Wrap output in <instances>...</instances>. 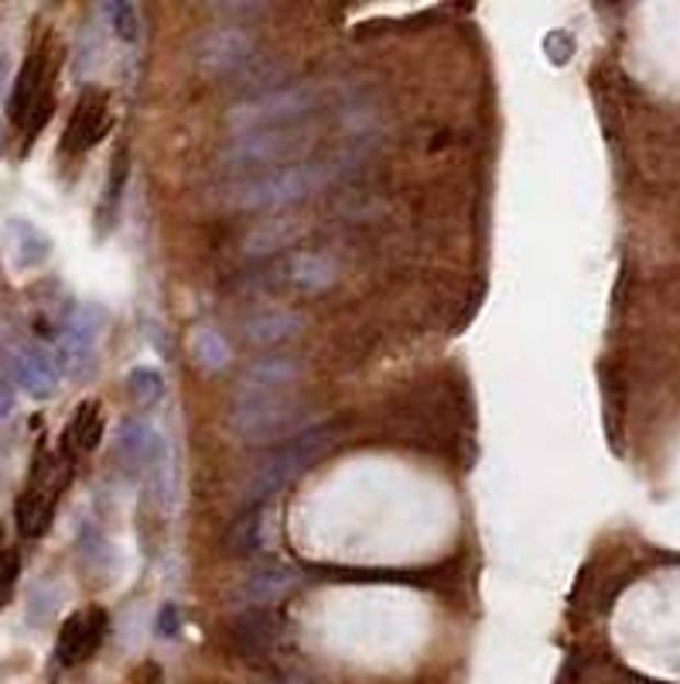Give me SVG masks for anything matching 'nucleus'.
I'll list each match as a JSON object with an SVG mask.
<instances>
[{
    "instance_id": "3",
    "label": "nucleus",
    "mask_w": 680,
    "mask_h": 684,
    "mask_svg": "<svg viewBox=\"0 0 680 684\" xmlns=\"http://www.w3.org/2000/svg\"><path fill=\"white\" fill-rule=\"evenodd\" d=\"M332 178H335V168L325 162H298V165H285V168H274L257 178L239 181L230 192V202L236 209H285L291 202L315 196Z\"/></svg>"
},
{
    "instance_id": "29",
    "label": "nucleus",
    "mask_w": 680,
    "mask_h": 684,
    "mask_svg": "<svg viewBox=\"0 0 680 684\" xmlns=\"http://www.w3.org/2000/svg\"><path fill=\"white\" fill-rule=\"evenodd\" d=\"M14 411V387L8 380H0V418H8Z\"/></svg>"
},
{
    "instance_id": "24",
    "label": "nucleus",
    "mask_w": 680,
    "mask_h": 684,
    "mask_svg": "<svg viewBox=\"0 0 680 684\" xmlns=\"http://www.w3.org/2000/svg\"><path fill=\"white\" fill-rule=\"evenodd\" d=\"M294 233V223L291 220H270L267 227H260L254 236H246V254H254V257H260V254H270L274 246H281V243H288V236Z\"/></svg>"
},
{
    "instance_id": "17",
    "label": "nucleus",
    "mask_w": 680,
    "mask_h": 684,
    "mask_svg": "<svg viewBox=\"0 0 680 684\" xmlns=\"http://www.w3.org/2000/svg\"><path fill=\"white\" fill-rule=\"evenodd\" d=\"M298 585H301V572H294V569H260V572H250L239 582L236 596L243 603L264 606V603H274V599H285L288 593H294Z\"/></svg>"
},
{
    "instance_id": "1",
    "label": "nucleus",
    "mask_w": 680,
    "mask_h": 684,
    "mask_svg": "<svg viewBox=\"0 0 680 684\" xmlns=\"http://www.w3.org/2000/svg\"><path fill=\"white\" fill-rule=\"evenodd\" d=\"M338 424H308L294 439H285L277 449H270L246 479V496L260 507L267 496L281 493L291 479L308 473L312 465L338 442Z\"/></svg>"
},
{
    "instance_id": "12",
    "label": "nucleus",
    "mask_w": 680,
    "mask_h": 684,
    "mask_svg": "<svg viewBox=\"0 0 680 684\" xmlns=\"http://www.w3.org/2000/svg\"><path fill=\"white\" fill-rule=\"evenodd\" d=\"M226 637L239 658H267L277 637H281V619L264 606H250L230 619Z\"/></svg>"
},
{
    "instance_id": "4",
    "label": "nucleus",
    "mask_w": 680,
    "mask_h": 684,
    "mask_svg": "<svg viewBox=\"0 0 680 684\" xmlns=\"http://www.w3.org/2000/svg\"><path fill=\"white\" fill-rule=\"evenodd\" d=\"M55 76H58V45L55 38L45 35L24 58L11 92V120L27 137H35L55 110Z\"/></svg>"
},
{
    "instance_id": "13",
    "label": "nucleus",
    "mask_w": 680,
    "mask_h": 684,
    "mask_svg": "<svg viewBox=\"0 0 680 684\" xmlns=\"http://www.w3.org/2000/svg\"><path fill=\"white\" fill-rule=\"evenodd\" d=\"M11 377L18 380V387L27 397H35V400H48L58 390V366L38 346H21L11 353Z\"/></svg>"
},
{
    "instance_id": "22",
    "label": "nucleus",
    "mask_w": 680,
    "mask_h": 684,
    "mask_svg": "<svg viewBox=\"0 0 680 684\" xmlns=\"http://www.w3.org/2000/svg\"><path fill=\"white\" fill-rule=\"evenodd\" d=\"M192 356L205 369H223L230 363V342L215 329L202 326V329L192 332Z\"/></svg>"
},
{
    "instance_id": "18",
    "label": "nucleus",
    "mask_w": 680,
    "mask_h": 684,
    "mask_svg": "<svg viewBox=\"0 0 680 684\" xmlns=\"http://www.w3.org/2000/svg\"><path fill=\"white\" fill-rule=\"evenodd\" d=\"M8 243H11V254L18 261V267H38L48 261L52 254V236L45 230H38L31 220H24V216H14V220H8Z\"/></svg>"
},
{
    "instance_id": "16",
    "label": "nucleus",
    "mask_w": 680,
    "mask_h": 684,
    "mask_svg": "<svg viewBox=\"0 0 680 684\" xmlns=\"http://www.w3.org/2000/svg\"><path fill=\"white\" fill-rule=\"evenodd\" d=\"M301 316L291 312L285 305H270V308H257V312L246 319V339L254 342V346H274V342H285L291 335H298L301 329Z\"/></svg>"
},
{
    "instance_id": "28",
    "label": "nucleus",
    "mask_w": 680,
    "mask_h": 684,
    "mask_svg": "<svg viewBox=\"0 0 680 684\" xmlns=\"http://www.w3.org/2000/svg\"><path fill=\"white\" fill-rule=\"evenodd\" d=\"M178 633V606H165L158 616V637H175Z\"/></svg>"
},
{
    "instance_id": "6",
    "label": "nucleus",
    "mask_w": 680,
    "mask_h": 684,
    "mask_svg": "<svg viewBox=\"0 0 680 684\" xmlns=\"http://www.w3.org/2000/svg\"><path fill=\"white\" fill-rule=\"evenodd\" d=\"M308 110H315V89L312 86H288V89H270L257 100H246L230 110L226 123L236 134H250V131H274V128H288Z\"/></svg>"
},
{
    "instance_id": "8",
    "label": "nucleus",
    "mask_w": 680,
    "mask_h": 684,
    "mask_svg": "<svg viewBox=\"0 0 680 684\" xmlns=\"http://www.w3.org/2000/svg\"><path fill=\"white\" fill-rule=\"evenodd\" d=\"M100 308L92 305H76L73 316L62 326L58 346H55V366L69 377H82L92 369L97 360V335H100Z\"/></svg>"
},
{
    "instance_id": "27",
    "label": "nucleus",
    "mask_w": 680,
    "mask_h": 684,
    "mask_svg": "<svg viewBox=\"0 0 680 684\" xmlns=\"http://www.w3.org/2000/svg\"><path fill=\"white\" fill-rule=\"evenodd\" d=\"M547 55L558 62V66H565V62L571 58V38L565 35V31H554V35H547Z\"/></svg>"
},
{
    "instance_id": "14",
    "label": "nucleus",
    "mask_w": 680,
    "mask_h": 684,
    "mask_svg": "<svg viewBox=\"0 0 680 684\" xmlns=\"http://www.w3.org/2000/svg\"><path fill=\"white\" fill-rule=\"evenodd\" d=\"M116 452L131 465H154V462L165 459V442L147 421L127 418L116 428Z\"/></svg>"
},
{
    "instance_id": "21",
    "label": "nucleus",
    "mask_w": 680,
    "mask_h": 684,
    "mask_svg": "<svg viewBox=\"0 0 680 684\" xmlns=\"http://www.w3.org/2000/svg\"><path fill=\"white\" fill-rule=\"evenodd\" d=\"M264 507H254L250 514H243L233 527H230V554H257L264 548Z\"/></svg>"
},
{
    "instance_id": "31",
    "label": "nucleus",
    "mask_w": 680,
    "mask_h": 684,
    "mask_svg": "<svg viewBox=\"0 0 680 684\" xmlns=\"http://www.w3.org/2000/svg\"><path fill=\"white\" fill-rule=\"evenodd\" d=\"M281 684H315V681H312V677H298V674H294V677H285Z\"/></svg>"
},
{
    "instance_id": "30",
    "label": "nucleus",
    "mask_w": 680,
    "mask_h": 684,
    "mask_svg": "<svg viewBox=\"0 0 680 684\" xmlns=\"http://www.w3.org/2000/svg\"><path fill=\"white\" fill-rule=\"evenodd\" d=\"M4 86H8V55H0V97H4Z\"/></svg>"
},
{
    "instance_id": "15",
    "label": "nucleus",
    "mask_w": 680,
    "mask_h": 684,
    "mask_svg": "<svg viewBox=\"0 0 680 684\" xmlns=\"http://www.w3.org/2000/svg\"><path fill=\"white\" fill-rule=\"evenodd\" d=\"M103 408L97 400H86L76 408L73 421L66 424V434H62V455L79 459L86 452H92L103 442Z\"/></svg>"
},
{
    "instance_id": "10",
    "label": "nucleus",
    "mask_w": 680,
    "mask_h": 684,
    "mask_svg": "<svg viewBox=\"0 0 680 684\" xmlns=\"http://www.w3.org/2000/svg\"><path fill=\"white\" fill-rule=\"evenodd\" d=\"M254 55V35L243 27H212L196 42V62L209 76H230Z\"/></svg>"
},
{
    "instance_id": "26",
    "label": "nucleus",
    "mask_w": 680,
    "mask_h": 684,
    "mask_svg": "<svg viewBox=\"0 0 680 684\" xmlns=\"http://www.w3.org/2000/svg\"><path fill=\"white\" fill-rule=\"evenodd\" d=\"M103 11L110 14L113 31H116L123 42H137V35H141V14H137L134 4H107Z\"/></svg>"
},
{
    "instance_id": "9",
    "label": "nucleus",
    "mask_w": 680,
    "mask_h": 684,
    "mask_svg": "<svg viewBox=\"0 0 680 684\" xmlns=\"http://www.w3.org/2000/svg\"><path fill=\"white\" fill-rule=\"evenodd\" d=\"M113 128V110H110V92L100 86H86L82 97L76 100V110L66 123V137L62 147L69 154H82L89 147H97L107 131Z\"/></svg>"
},
{
    "instance_id": "2",
    "label": "nucleus",
    "mask_w": 680,
    "mask_h": 684,
    "mask_svg": "<svg viewBox=\"0 0 680 684\" xmlns=\"http://www.w3.org/2000/svg\"><path fill=\"white\" fill-rule=\"evenodd\" d=\"M230 428L243 442H277V439H294L304 431V400H298L288 390H260V387H243L233 400Z\"/></svg>"
},
{
    "instance_id": "11",
    "label": "nucleus",
    "mask_w": 680,
    "mask_h": 684,
    "mask_svg": "<svg viewBox=\"0 0 680 684\" xmlns=\"http://www.w3.org/2000/svg\"><path fill=\"white\" fill-rule=\"evenodd\" d=\"M103 637H107V613L97 609V606H92V609H79V613H73L66 619V624H62L55 654H58V661L66 664V668L82 664V661H89L92 654H97Z\"/></svg>"
},
{
    "instance_id": "7",
    "label": "nucleus",
    "mask_w": 680,
    "mask_h": 684,
    "mask_svg": "<svg viewBox=\"0 0 680 684\" xmlns=\"http://www.w3.org/2000/svg\"><path fill=\"white\" fill-rule=\"evenodd\" d=\"M312 144H315V134L298 131V128L250 131V134H236L223 147V162L236 165V168H250V165H277V168H285V162L301 158L304 151H312Z\"/></svg>"
},
{
    "instance_id": "5",
    "label": "nucleus",
    "mask_w": 680,
    "mask_h": 684,
    "mask_svg": "<svg viewBox=\"0 0 680 684\" xmlns=\"http://www.w3.org/2000/svg\"><path fill=\"white\" fill-rule=\"evenodd\" d=\"M69 455H48L38 452L35 465H31L27 486L18 500V527L24 538H42L52 523V514L62 500V489L69 483Z\"/></svg>"
},
{
    "instance_id": "23",
    "label": "nucleus",
    "mask_w": 680,
    "mask_h": 684,
    "mask_svg": "<svg viewBox=\"0 0 680 684\" xmlns=\"http://www.w3.org/2000/svg\"><path fill=\"white\" fill-rule=\"evenodd\" d=\"M127 387H131V397H134L137 408H154V404H158V400L165 397V380H161V373H158V369H151V366L131 369Z\"/></svg>"
},
{
    "instance_id": "19",
    "label": "nucleus",
    "mask_w": 680,
    "mask_h": 684,
    "mask_svg": "<svg viewBox=\"0 0 680 684\" xmlns=\"http://www.w3.org/2000/svg\"><path fill=\"white\" fill-rule=\"evenodd\" d=\"M301 366L294 360L285 356H270V360H257L246 366L243 373V387H260V390H285L288 384L298 380Z\"/></svg>"
},
{
    "instance_id": "25",
    "label": "nucleus",
    "mask_w": 680,
    "mask_h": 684,
    "mask_svg": "<svg viewBox=\"0 0 680 684\" xmlns=\"http://www.w3.org/2000/svg\"><path fill=\"white\" fill-rule=\"evenodd\" d=\"M14 582H18V551L4 534V523H0V606L8 603Z\"/></svg>"
},
{
    "instance_id": "20",
    "label": "nucleus",
    "mask_w": 680,
    "mask_h": 684,
    "mask_svg": "<svg viewBox=\"0 0 680 684\" xmlns=\"http://www.w3.org/2000/svg\"><path fill=\"white\" fill-rule=\"evenodd\" d=\"M288 274H291V282L304 291H322L335 282V261L325 257V254H312V251H304V254H294L291 264H288Z\"/></svg>"
}]
</instances>
